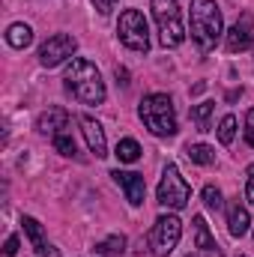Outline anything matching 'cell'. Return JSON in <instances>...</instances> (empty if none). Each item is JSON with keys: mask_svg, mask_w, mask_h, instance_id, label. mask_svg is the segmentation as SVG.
Returning <instances> with one entry per match:
<instances>
[{"mask_svg": "<svg viewBox=\"0 0 254 257\" xmlns=\"http://www.w3.org/2000/svg\"><path fill=\"white\" fill-rule=\"evenodd\" d=\"M194 245L206 257H224L221 248H218V242H215V236L209 233V224H206L203 215H194Z\"/></svg>", "mask_w": 254, "mask_h": 257, "instance_id": "7c38bea8", "label": "cell"}, {"mask_svg": "<svg viewBox=\"0 0 254 257\" xmlns=\"http://www.w3.org/2000/svg\"><path fill=\"white\" fill-rule=\"evenodd\" d=\"M153 15L159 24V39L165 48H177L186 39V27H183V15H180V3L177 0H153Z\"/></svg>", "mask_w": 254, "mask_h": 257, "instance_id": "277c9868", "label": "cell"}, {"mask_svg": "<svg viewBox=\"0 0 254 257\" xmlns=\"http://www.w3.org/2000/svg\"><path fill=\"white\" fill-rule=\"evenodd\" d=\"M93 3H96V9H99L102 15H108V12L114 9V3H117V0H93Z\"/></svg>", "mask_w": 254, "mask_h": 257, "instance_id": "4316f807", "label": "cell"}, {"mask_svg": "<svg viewBox=\"0 0 254 257\" xmlns=\"http://www.w3.org/2000/svg\"><path fill=\"white\" fill-rule=\"evenodd\" d=\"M221 36H224V21L215 0H191V39L197 42V48L212 51Z\"/></svg>", "mask_w": 254, "mask_h": 257, "instance_id": "7a4b0ae2", "label": "cell"}, {"mask_svg": "<svg viewBox=\"0 0 254 257\" xmlns=\"http://www.w3.org/2000/svg\"><path fill=\"white\" fill-rule=\"evenodd\" d=\"M63 81H66V90H72V93L78 96V102H84V105H102V102H105L102 75H99V69L90 63V60L72 57V60L66 63Z\"/></svg>", "mask_w": 254, "mask_h": 257, "instance_id": "6da1fadb", "label": "cell"}, {"mask_svg": "<svg viewBox=\"0 0 254 257\" xmlns=\"http://www.w3.org/2000/svg\"><path fill=\"white\" fill-rule=\"evenodd\" d=\"M245 141L254 147V108L245 114Z\"/></svg>", "mask_w": 254, "mask_h": 257, "instance_id": "cb8c5ba5", "label": "cell"}, {"mask_svg": "<svg viewBox=\"0 0 254 257\" xmlns=\"http://www.w3.org/2000/svg\"><path fill=\"white\" fill-rule=\"evenodd\" d=\"M18 245H21V242H18V236H9V239H6V245H3V254L15 257V254H18Z\"/></svg>", "mask_w": 254, "mask_h": 257, "instance_id": "d4e9b609", "label": "cell"}, {"mask_svg": "<svg viewBox=\"0 0 254 257\" xmlns=\"http://www.w3.org/2000/svg\"><path fill=\"white\" fill-rule=\"evenodd\" d=\"M189 257H191V254H189Z\"/></svg>", "mask_w": 254, "mask_h": 257, "instance_id": "f546056e", "label": "cell"}, {"mask_svg": "<svg viewBox=\"0 0 254 257\" xmlns=\"http://www.w3.org/2000/svg\"><path fill=\"white\" fill-rule=\"evenodd\" d=\"M36 128H39L42 135H60V132L69 128V114H66L63 108H48L45 114H39Z\"/></svg>", "mask_w": 254, "mask_h": 257, "instance_id": "4fadbf2b", "label": "cell"}, {"mask_svg": "<svg viewBox=\"0 0 254 257\" xmlns=\"http://www.w3.org/2000/svg\"><path fill=\"white\" fill-rule=\"evenodd\" d=\"M224 45H227V51L230 54H236V51H248L254 45V24L248 15H242L227 33H224Z\"/></svg>", "mask_w": 254, "mask_h": 257, "instance_id": "9c48e42d", "label": "cell"}, {"mask_svg": "<svg viewBox=\"0 0 254 257\" xmlns=\"http://www.w3.org/2000/svg\"><path fill=\"white\" fill-rule=\"evenodd\" d=\"M6 42L12 45V48H27L30 42H33V30H30V24H12L9 30H6Z\"/></svg>", "mask_w": 254, "mask_h": 257, "instance_id": "2e32d148", "label": "cell"}, {"mask_svg": "<svg viewBox=\"0 0 254 257\" xmlns=\"http://www.w3.org/2000/svg\"><path fill=\"white\" fill-rule=\"evenodd\" d=\"M212 111H215V102H200V105H191V120H194L197 132H209V128H212V123H209Z\"/></svg>", "mask_w": 254, "mask_h": 257, "instance_id": "e0dca14e", "label": "cell"}, {"mask_svg": "<svg viewBox=\"0 0 254 257\" xmlns=\"http://www.w3.org/2000/svg\"><path fill=\"white\" fill-rule=\"evenodd\" d=\"M248 224H251L248 209H245L239 200H233V203L227 206V230H230L233 236H245V233H248Z\"/></svg>", "mask_w": 254, "mask_h": 257, "instance_id": "5bb4252c", "label": "cell"}, {"mask_svg": "<svg viewBox=\"0 0 254 257\" xmlns=\"http://www.w3.org/2000/svg\"><path fill=\"white\" fill-rule=\"evenodd\" d=\"M75 48H78V39H75V36L57 33V36H51V39L39 48V63L45 66V69H54V66L66 63V60L75 54Z\"/></svg>", "mask_w": 254, "mask_h": 257, "instance_id": "ba28073f", "label": "cell"}, {"mask_svg": "<svg viewBox=\"0 0 254 257\" xmlns=\"http://www.w3.org/2000/svg\"><path fill=\"white\" fill-rule=\"evenodd\" d=\"M183 236V221L177 215H159L150 230V248L156 257H168Z\"/></svg>", "mask_w": 254, "mask_h": 257, "instance_id": "52a82bcc", "label": "cell"}, {"mask_svg": "<svg viewBox=\"0 0 254 257\" xmlns=\"http://www.w3.org/2000/svg\"><path fill=\"white\" fill-rule=\"evenodd\" d=\"M189 183H186V177L180 174V168L177 165H168L165 168V174H162V183H159V203L162 206H168V209H183L186 203H189Z\"/></svg>", "mask_w": 254, "mask_h": 257, "instance_id": "5b68a950", "label": "cell"}, {"mask_svg": "<svg viewBox=\"0 0 254 257\" xmlns=\"http://www.w3.org/2000/svg\"><path fill=\"white\" fill-rule=\"evenodd\" d=\"M138 114H141L144 126L150 128L153 135H159V138L177 135V114H174L171 96H165V93H150V96H144Z\"/></svg>", "mask_w": 254, "mask_h": 257, "instance_id": "3957f363", "label": "cell"}, {"mask_svg": "<svg viewBox=\"0 0 254 257\" xmlns=\"http://www.w3.org/2000/svg\"><path fill=\"white\" fill-rule=\"evenodd\" d=\"M36 257H60V251H57L54 245H39V248H36Z\"/></svg>", "mask_w": 254, "mask_h": 257, "instance_id": "484cf974", "label": "cell"}, {"mask_svg": "<svg viewBox=\"0 0 254 257\" xmlns=\"http://www.w3.org/2000/svg\"><path fill=\"white\" fill-rule=\"evenodd\" d=\"M96 254L99 257H123L126 254V236H123V233H114V236L102 239V242L96 245Z\"/></svg>", "mask_w": 254, "mask_h": 257, "instance_id": "9a60e30c", "label": "cell"}, {"mask_svg": "<svg viewBox=\"0 0 254 257\" xmlns=\"http://www.w3.org/2000/svg\"><path fill=\"white\" fill-rule=\"evenodd\" d=\"M111 177H114V183L126 192V197H129V203H132V206H141V203H144L147 183H144V177H141V174H132V171H114Z\"/></svg>", "mask_w": 254, "mask_h": 257, "instance_id": "30bf717a", "label": "cell"}, {"mask_svg": "<svg viewBox=\"0 0 254 257\" xmlns=\"http://www.w3.org/2000/svg\"><path fill=\"white\" fill-rule=\"evenodd\" d=\"M123 165H135L138 159H141V147H138V141L135 138H123L120 144H117V153H114Z\"/></svg>", "mask_w": 254, "mask_h": 257, "instance_id": "ac0fdd59", "label": "cell"}, {"mask_svg": "<svg viewBox=\"0 0 254 257\" xmlns=\"http://www.w3.org/2000/svg\"><path fill=\"white\" fill-rule=\"evenodd\" d=\"M117 36L120 42L132 51H147L150 48V30H147V18L138 9H126L117 21Z\"/></svg>", "mask_w": 254, "mask_h": 257, "instance_id": "8992f818", "label": "cell"}, {"mask_svg": "<svg viewBox=\"0 0 254 257\" xmlns=\"http://www.w3.org/2000/svg\"><path fill=\"white\" fill-rule=\"evenodd\" d=\"M239 257H245V254H239Z\"/></svg>", "mask_w": 254, "mask_h": 257, "instance_id": "f1b7e54d", "label": "cell"}, {"mask_svg": "<svg viewBox=\"0 0 254 257\" xmlns=\"http://www.w3.org/2000/svg\"><path fill=\"white\" fill-rule=\"evenodd\" d=\"M233 138H236V117L233 114H224L221 123H218V141L227 147V144H233Z\"/></svg>", "mask_w": 254, "mask_h": 257, "instance_id": "44dd1931", "label": "cell"}, {"mask_svg": "<svg viewBox=\"0 0 254 257\" xmlns=\"http://www.w3.org/2000/svg\"><path fill=\"white\" fill-rule=\"evenodd\" d=\"M21 224H24V233H27V239L39 248V245H45V233H42V224L36 221V218H30V215H24L21 218Z\"/></svg>", "mask_w": 254, "mask_h": 257, "instance_id": "ffe728a7", "label": "cell"}, {"mask_svg": "<svg viewBox=\"0 0 254 257\" xmlns=\"http://www.w3.org/2000/svg\"><path fill=\"white\" fill-rule=\"evenodd\" d=\"M186 153H189L191 162H197V165H212L215 162V150L206 147V144H189Z\"/></svg>", "mask_w": 254, "mask_h": 257, "instance_id": "d6986e66", "label": "cell"}, {"mask_svg": "<svg viewBox=\"0 0 254 257\" xmlns=\"http://www.w3.org/2000/svg\"><path fill=\"white\" fill-rule=\"evenodd\" d=\"M81 132H84V138H87L90 153H93L96 159H105V156H108V141H105L102 126H99L93 117H81Z\"/></svg>", "mask_w": 254, "mask_h": 257, "instance_id": "8fae6325", "label": "cell"}, {"mask_svg": "<svg viewBox=\"0 0 254 257\" xmlns=\"http://www.w3.org/2000/svg\"><path fill=\"white\" fill-rule=\"evenodd\" d=\"M54 147H57V153H63V156H69V159H75V156H78V147H75V141H72V135H69V132L54 135Z\"/></svg>", "mask_w": 254, "mask_h": 257, "instance_id": "7402d4cb", "label": "cell"}, {"mask_svg": "<svg viewBox=\"0 0 254 257\" xmlns=\"http://www.w3.org/2000/svg\"><path fill=\"white\" fill-rule=\"evenodd\" d=\"M203 203H206L209 209H221V206H224V197H221V192H218L215 186H206V189H203Z\"/></svg>", "mask_w": 254, "mask_h": 257, "instance_id": "603a6c76", "label": "cell"}, {"mask_svg": "<svg viewBox=\"0 0 254 257\" xmlns=\"http://www.w3.org/2000/svg\"><path fill=\"white\" fill-rule=\"evenodd\" d=\"M245 197L254 203V168H248V186H245Z\"/></svg>", "mask_w": 254, "mask_h": 257, "instance_id": "83f0119b", "label": "cell"}]
</instances>
